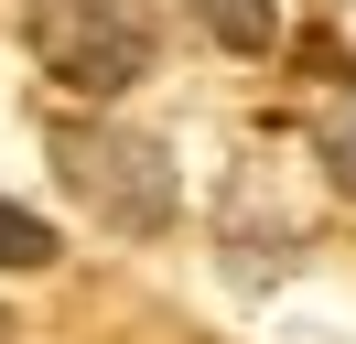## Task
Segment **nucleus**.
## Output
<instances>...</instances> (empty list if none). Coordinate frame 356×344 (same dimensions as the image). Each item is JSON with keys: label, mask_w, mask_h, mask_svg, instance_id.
Wrapping results in <instances>:
<instances>
[{"label": "nucleus", "mask_w": 356, "mask_h": 344, "mask_svg": "<svg viewBox=\"0 0 356 344\" xmlns=\"http://www.w3.org/2000/svg\"><path fill=\"white\" fill-rule=\"evenodd\" d=\"M324 162H334V183L356 194V119H324Z\"/></svg>", "instance_id": "39448f33"}, {"label": "nucleus", "mask_w": 356, "mask_h": 344, "mask_svg": "<svg viewBox=\"0 0 356 344\" xmlns=\"http://www.w3.org/2000/svg\"><path fill=\"white\" fill-rule=\"evenodd\" d=\"M195 22L227 54H270V43H281V0H195Z\"/></svg>", "instance_id": "7ed1b4c3"}, {"label": "nucleus", "mask_w": 356, "mask_h": 344, "mask_svg": "<svg viewBox=\"0 0 356 344\" xmlns=\"http://www.w3.org/2000/svg\"><path fill=\"white\" fill-rule=\"evenodd\" d=\"M33 54L76 97H119L152 76V11L140 0H33Z\"/></svg>", "instance_id": "f03ea898"}, {"label": "nucleus", "mask_w": 356, "mask_h": 344, "mask_svg": "<svg viewBox=\"0 0 356 344\" xmlns=\"http://www.w3.org/2000/svg\"><path fill=\"white\" fill-rule=\"evenodd\" d=\"M44 258H54V226L22 215V205H0V269H44Z\"/></svg>", "instance_id": "20e7f679"}, {"label": "nucleus", "mask_w": 356, "mask_h": 344, "mask_svg": "<svg viewBox=\"0 0 356 344\" xmlns=\"http://www.w3.org/2000/svg\"><path fill=\"white\" fill-rule=\"evenodd\" d=\"M54 172H65V194H87V215L119 226V237H162L173 205H184L173 150H162L152 129H130V119H54Z\"/></svg>", "instance_id": "f257e3e1"}]
</instances>
